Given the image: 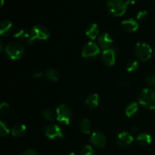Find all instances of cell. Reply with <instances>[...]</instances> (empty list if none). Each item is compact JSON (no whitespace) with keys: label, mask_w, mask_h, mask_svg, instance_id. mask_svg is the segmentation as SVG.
Masks as SVG:
<instances>
[{"label":"cell","mask_w":155,"mask_h":155,"mask_svg":"<svg viewBox=\"0 0 155 155\" xmlns=\"http://www.w3.org/2000/svg\"><path fill=\"white\" fill-rule=\"evenodd\" d=\"M139 103L142 107L148 110L155 109V89L146 88L140 92L139 95Z\"/></svg>","instance_id":"cell-1"},{"label":"cell","mask_w":155,"mask_h":155,"mask_svg":"<svg viewBox=\"0 0 155 155\" xmlns=\"http://www.w3.org/2000/svg\"><path fill=\"white\" fill-rule=\"evenodd\" d=\"M128 5L129 4L127 0H108L106 5L109 13L116 17L124 15Z\"/></svg>","instance_id":"cell-2"},{"label":"cell","mask_w":155,"mask_h":155,"mask_svg":"<svg viewBox=\"0 0 155 155\" xmlns=\"http://www.w3.org/2000/svg\"><path fill=\"white\" fill-rule=\"evenodd\" d=\"M24 45L18 42H12L8 44L5 48L6 55L12 60H19L24 54Z\"/></svg>","instance_id":"cell-3"},{"label":"cell","mask_w":155,"mask_h":155,"mask_svg":"<svg viewBox=\"0 0 155 155\" xmlns=\"http://www.w3.org/2000/svg\"><path fill=\"white\" fill-rule=\"evenodd\" d=\"M57 120L64 125H69L72 120V110L66 104H59L56 108Z\"/></svg>","instance_id":"cell-4"},{"label":"cell","mask_w":155,"mask_h":155,"mask_svg":"<svg viewBox=\"0 0 155 155\" xmlns=\"http://www.w3.org/2000/svg\"><path fill=\"white\" fill-rule=\"evenodd\" d=\"M135 52L139 60L142 61H147L152 55V48L148 44L139 42L135 47Z\"/></svg>","instance_id":"cell-5"},{"label":"cell","mask_w":155,"mask_h":155,"mask_svg":"<svg viewBox=\"0 0 155 155\" xmlns=\"http://www.w3.org/2000/svg\"><path fill=\"white\" fill-rule=\"evenodd\" d=\"M100 54V47L94 42H89L84 45L82 50V56L84 58L92 59L95 58Z\"/></svg>","instance_id":"cell-6"},{"label":"cell","mask_w":155,"mask_h":155,"mask_svg":"<svg viewBox=\"0 0 155 155\" xmlns=\"http://www.w3.org/2000/svg\"><path fill=\"white\" fill-rule=\"evenodd\" d=\"M44 134L49 139H62L64 137V133L62 129L56 124H50L45 128Z\"/></svg>","instance_id":"cell-7"},{"label":"cell","mask_w":155,"mask_h":155,"mask_svg":"<svg viewBox=\"0 0 155 155\" xmlns=\"http://www.w3.org/2000/svg\"><path fill=\"white\" fill-rule=\"evenodd\" d=\"M30 36L36 40H46L50 36V33L48 29L44 26L36 25L32 28Z\"/></svg>","instance_id":"cell-8"},{"label":"cell","mask_w":155,"mask_h":155,"mask_svg":"<svg viewBox=\"0 0 155 155\" xmlns=\"http://www.w3.org/2000/svg\"><path fill=\"white\" fill-rule=\"evenodd\" d=\"M133 136L127 132H122L117 136L116 142L121 148H127L133 142Z\"/></svg>","instance_id":"cell-9"},{"label":"cell","mask_w":155,"mask_h":155,"mask_svg":"<svg viewBox=\"0 0 155 155\" xmlns=\"http://www.w3.org/2000/svg\"><path fill=\"white\" fill-rule=\"evenodd\" d=\"M101 60L107 66H113L116 61V52L114 48L103 50L101 52Z\"/></svg>","instance_id":"cell-10"},{"label":"cell","mask_w":155,"mask_h":155,"mask_svg":"<svg viewBox=\"0 0 155 155\" xmlns=\"http://www.w3.org/2000/svg\"><path fill=\"white\" fill-rule=\"evenodd\" d=\"M90 142L97 148H103L107 143V139L101 132H95L91 135Z\"/></svg>","instance_id":"cell-11"},{"label":"cell","mask_w":155,"mask_h":155,"mask_svg":"<svg viewBox=\"0 0 155 155\" xmlns=\"http://www.w3.org/2000/svg\"><path fill=\"white\" fill-rule=\"evenodd\" d=\"M98 46L103 50L111 48V45L113 44V39L110 34L107 33H104L100 35L98 37Z\"/></svg>","instance_id":"cell-12"},{"label":"cell","mask_w":155,"mask_h":155,"mask_svg":"<svg viewBox=\"0 0 155 155\" xmlns=\"http://www.w3.org/2000/svg\"><path fill=\"white\" fill-rule=\"evenodd\" d=\"M121 26L125 31L128 33H134L139 28V24L136 20L133 18L124 20L121 22Z\"/></svg>","instance_id":"cell-13"},{"label":"cell","mask_w":155,"mask_h":155,"mask_svg":"<svg viewBox=\"0 0 155 155\" xmlns=\"http://www.w3.org/2000/svg\"><path fill=\"white\" fill-rule=\"evenodd\" d=\"M100 102V98L99 95L98 94L92 93L90 94L89 95H88L87 98L85 100V103L87 105V107H89V108H95L98 106Z\"/></svg>","instance_id":"cell-14"},{"label":"cell","mask_w":155,"mask_h":155,"mask_svg":"<svg viewBox=\"0 0 155 155\" xmlns=\"http://www.w3.org/2000/svg\"><path fill=\"white\" fill-rule=\"evenodd\" d=\"M86 34L92 40L97 39L99 36V28L96 24H91L86 29Z\"/></svg>","instance_id":"cell-15"},{"label":"cell","mask_w":155,"mask_h":155,"mask_svg":"<svg viewBox=\"0 0 155 155\" xmlns=\"http://www.w3.org/2000/svg\"><path fill=\"white\" fill-rule=\"evenodd\" d=\"M27 132V127L23 124H17L12 127L11 133L15 137H21L24 136Z\"/></svg>","instance_id":"cell-16"},{"label":"cell","mask_w":155,"mask_h":155,"mask_svg":"<svg viewBox=\"0 0 155 155\" xmlns=\"http://www.w3.org/2000/svg\"><path fill=\"white\" fill-rule=\"evenodd\" d=\"M138 112H139V103L136 101L130 103L126 107L125 114L128 117H133L136 116Z\"/></svg>","instance_id":"cell-17"},{"label":"cell","mask_w":155,"mask_h":155,"mask_svg":"<svg viewBox=\"0 0 155 155\" xmlns=\"http://www.w3.org/2000/svg\"><path fill=\"white\" fill-rule=\"evenodd\" d=\"M13 24L8 20L2 21L0 25V34L2 36H8L12 32Z\"/></svg>","instance_id":"cell-18"},{"label":"cell","mask_w":155,"mask_h":155,"mask_svg":"<svg viewBox=\"0 0 155 155\" xmlns=\"http://www.w3.org/2000/svg\"><path fill=\"white\" fill-rule=\"evenodd\" d=\"M136 141L139 145H142V146H147V145H150L152 142V139L151 136L149 134L145 133H140L137 136L136 138Z\"/></svg>","instance_id":"cell-19"},{"label":"cell","mask_w":155,"mask_h":155,"mask_svg":"<svg viewBox=\"0 0 155 155\" xmlns=\"http://www.w3.org/2000/svg\"><path fill=\"white\" fill-rule=\"evenodd\" d=\"M92 130V123L89 119H84L80 123V131L83 134H89Z\"/></svg>","instance_id":"cell-20"},{"label":"cell","mask_w":155,"mask_h":155,"mask_svg":"<svg viewBox=\"0 0 155 155\" xmlns=\"http://www.w3.org/2000/svg\"><path fill=\"white\" fill-rule=\"evenodd\" d=\"M30 36V33L27 29H19L14 33V37L20 40H27Z\"/></svg>","instance_id":"cell-21"},{"label":"cell","mask_w":155,"mask_h":155,"mask_svg":"<svg viewBox=\"0 0 155 155\" xmlns=\"http://www.w3.org/2000/svg\"><path fill=\"white\" fill-rule=\"evenodd\" d=\"M45 77L51 82H58L60 79V74L54 69H48L45 72Z\"/></svg>","instance_id":"cell-22"},{"label":"cell","mask_w":155,"mask_h":155,"mask_svg":"<svg viewBox=\"0 0 155 155\" xmlns=\"http://www.w3.org/2000/svg\"><path fill=\"white\" fill-rule=\"evenodd\" d=\"M42 115L45 119L48 120L49 121H53L57 119V115L51 109H45L42 112Z\"/></svg>","instance_id":"cell-23"},{"label":"cell","mask_w":155,"mask_h":155,"mask_svg":"<svg viewBox=\"0 0 155 155\" xmlns=\"http://www.w3.org/2000/svg\"><path fill=\"white\" fill-rule=\"evenodd\" d=\"M10 133V129L7 123L5 121H0V135L2 136H6Z\"/></svg>","instance_id":"cell-24"},{"label":"cell","mask_w":155,"mask_h":155,"mask_svg":"<svg viewBox=\"0 0 155 155\" xmlns=\"http://www.w3.org/2000/svg\"><path fill=\"white\" fill-rule=\"evenodd\" d=\"M139 66V62H138L137 61H130L127 64V71L130 73L135 72V71H136L138 70Z\"/></svg>","instance_id":"cell-25"},{"label":"cell","mask_w":155,"mask_h":155,"mask_svg":"<svg viewBox=\"0 0 155 155\" xmlns=\"http://www.w3.org/2000/svg\"><path fill=\"white\" fill-rule=\"evenodd\" d=\"M80 155H95V151L90 145H86L82 148Z\"/></svg>","instance_id":"cell-26"},{"label":"cell","mask_w":155,"mask_h":155,"mask_svg":"<svg viewBox=\"0 0 155 155\" xmlns=\"http://www.w3.org/2000/svg\"><path fill=\"white\" fill-rule=\"evenodd\" d=\"M117 85L120 89H125L126 87H127L130 85V81L126 77H120L118 80Z\"/></svg>","instance_id":"cell-27"},{"label":"cell","mask_w":155,"mask_h":155,"mask_svg":"<svg viewBox=\"0 0 155 155\" xmlns=\"http://www.w3.org/2000/svg\"><path fill=\"white\" fill-rule=\"evenodd\" d=\"M9 109H10L9 104L7 102H2L0 105V114L2 116H5L8 113Z\"/></svg>","instance_id":"cell-28"},{"label":"cell","mask_w":155,"mask_h":155,"mask_svg":"<svg viewBox=\"0 0 155 155\" xmlns=\"http://www.w3.org/2000/svg\"><path fill=\"white\" fill-rule=\"evenodd\" d=\"M147 16H148V12L145 10H142L140 11V12L137 14L136 18H137V20H139V21H144V20L147 18Z\"/></svg>","instance_id":"cell-29"},{"label":"cell","mask_w":155,"mask_h":155,"mask_svg":"<svg viewBox=\"0 0 155 155\" xmlns=\"http://www.w3.org/2000/svg\"><path fill=\"white\" fill-rule=\"evenodd\" d=\"M146 83L151 87H155V75H150L145 79Z\"/></svg>","instance_id":"cell-30"},{"label":"cell","mask_w":155,"mask_h":155,"mask_svg":"<svg viewBox=\"0 0 155 155\" xmlns=\"http://www.w3.org/2000/svg\"><path fill=\"white\" fill-rule=\"evenodd\" d=\"M21 155H39V154H38V153L36 152V151L29 148V149L25 150Z\"/></svg>","instance_id":"cell-31"},{"label":"cell","mask_w":155,"mask_h":155,"mask_svg":"<svg viewBox=\"0 0 155 155\" xmlns=\"http://www.w3.org/2000/svg\"><path fill=\"white\" fill-rule=\"evenodd\" d=\"M26 44H27L28 46H31V45H34L35 44V39H33L31 36H30V37L26 40Z\"/></svg>","instance_id":"cell-32"},{"label":"cell","mask_w":155,"mask_h":155,"mask_svg":"<svg viewBox=\"0 0 155 155\" xmlns=\"http://www.w3.org/2000/svg\"><path fill=\"white\" fill-rule=\"evenodd\" d=\"M42 75H43V73H42V71H35V72L33 74V77L36 79L40 78Z\"/></svg>","instance_id":"cell-33"},{"label":"cell","mask_w":155,"mask_h":155,"mask_svg":"<svg viewBox=\"0 0 155 155\" xmlns=\"http://www.w3.org/2000/svg\"><path fill=\"white\" fill-rule=\"evenodd\" d=\"M131 130L133 133H136L138 132V128L136 127H132Z\"/></svg>","instance_id":"cell-34"},{"label":"cell","mask_w":155,"mask_h":155,"mask_svg":"<svg viewBox=\"0 0 155 155\" xmlns=\"http://www.w3.org/2000/svg\"><path fill=\"white\" fill-rule=\"evenodd\" d=\"M65 155H77V154H76L75 153H68V154H66Z\"/></svg>","instance_id":"cell-35"},{"label":"cell","mask_w":155,"mask_h":155,"mask_svg":"<svg viewBox=\"0 0 155 155\" xmlns=\"http://www.w3.org/2000/svg\"><path fill=\"white\" fill-rule=\"evenodd\" d=\"M3 3H4V0H1V7L3 6Z\"/></svg>","instance_id":"cell-36"},{"label":"cell","mask_w":155,"mask_h":155,"mask_svg":"<svg viewBox=\"0 0 155 155\" xmlns=\"http://www.w3.org/2000/svg\"><path fill=\"white\" fill-rule=\"evenodd\" d=\"M154 54H155V51H154Z\"/></svg>","instance_id":"cell-37"},{"label":"cell","mask_w":155,"mask_h":155,"mask_svg":"<svg viewBox=\"0 0 155 155\" xmlns=\"http://www.w3.org/2000/svg\"><path fill=\"white\" fill-rule=\"evenodd\" d=\"M154 155H155V154H154Z\"/></svg>","instance_id":"cell-38"}]
</instances>
